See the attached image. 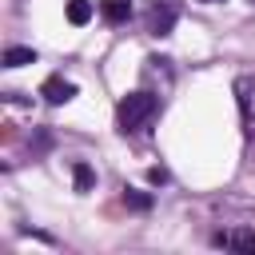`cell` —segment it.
I'll use <instances>...</instances> for the list:
<instances>
[{"mask_svg":"<svg viewBox=\"0 0 255 255\" xmlns=\"http://www.w3.org/2000/svg\"><path fill=\"white\" fill-rule=\"evenodd\" d=\"M155 108H159V96H151V92H128V96L120 100V108H116L120 131H139V128L155 116Z\"/></svg>","mask_w":255,"mask_h":255,"instance_id":"cell-1","label":"cell"},{"mask_svg":"<svg viewBox=\"0 0 255 255\" xmlns=\"http://www.w3.org/2000/svg\"><path fill=\"white\" fill-rule=\"evenodd\" d=\"M124 203L135 207V211H147L151 207V195H139V191H124Z\"/></svg>","mask_w":255,"mask_h":255,"instance_id":"cell-10","label":"cell"},{"mask_svg":"<svg viewBox=\"0 0 255 255\" xmlns=\"http://www.w3.org/2000/svg\"><path fill=\"white\" fill-rule=\"evenodd\" d=\"M175 16H179V0H155L151 4V16H147L151 36H167L175 28Z\"/></svg>","mask_w":255,"mask_h":255,"instance_id":"cell-2","label":"cell"},{"mask_svg":"<svg viewBox=\"0 0 255 255\" xmlns=\"http://www.w3.org/2000/svg\"><path fill=\"white\" fill-rule=\"evenodd\" d=\"M72 179H76V191H92V187H96V171H92L88 163H76V167H72Z\"/></svg>","mask_w":255,"mask_h":255,"instance_id":"cell-9","label":"cell"},{"mask_svg":"<svg viewBox=\"0 0 255 255\" xmlns=\"http://www.w3.org/2000/svg\"><path fill=\"white\" fill-rule=\"evenodd\" d=\"M203 4H219V0H203Z\"/></svg>","mask_w":255,"mask_h":255,"instance_id":"cell-12","label":"cell"},{"mask_svg":"<svg viewBox=\"0 0 255 255\" xmlns=\"http://www.w3.org/2000/svg\"><path fill=\"white\" fill-rule=\"evenodd\" d=\"M147 179H151V183H167V171H163V167H151Z\"/></svg>","mask_w":255,"mask_h":255,"instance_id":"cell-11","label":"cell"},{"mask_svg":"<svg viewBox=\"0 0 255 255\" xmlns=\"http://www.w3.org/2000/svg\"><path fill=\"white\" fill-rule=\"evenodd\" d=\"M215 243L239 247V251H255V235H251V231H227V235H215Z\"/></svg>","mask_w":255,"mask_h":255,"instance_id":"cell-6","label":"cell"},{"mask_svg":"<svg viewBox=\"0 0 255 255\" xmlns=\"http://www.w3.org/2000/svg\"><path fill=\"white\" fill-rule=\"evenodd\" d=\"M235 100H239L243 124H255V80H251V76H239V80H235Z\"/></svg>","mask_w":255,"mask_h":255,"instance_id":"cell-3","label":"cell"},{"mask_svg":"<svg viewBox=\"0 0 255 255\" xmlns=\"http://www.w3.org/2000/svg\"><path fill=\"white\" fill-rule=\"evenodd\" d=\"M251 4H255V0H251Z\"/></svg>","mask_w":255,"mask_h":255,"instance_id":"cell-13","label":"cell"},{"mask_svg":"<svg viewBox=\"0 0 255 255\" xmlns=\"http://www.w3.org/2000/svg\"><path fill=\"white\" fill-rule=\"evenodd\" d=\"M100 16L108 24H124L131 16V0H100Z\"/></svg>","mask_w":255,"mask_h":255,"instance_id":"cell-5","label":"cell"},{"mask_svg":"<svg viewBox=\"0 0 255 255\" xmlns=\"http://www.w3.org/2000/svg\"><path fill=\"white\" fill-rule=\"evenodd\" d=\"M92 12H96V8H92V0H68V20H72L76 28H80V24H88V20H92Z\"/></svg>","mask_w":255,"mask_h":255,"instance_id":"cell-7","label":"cell"},{"mask_svg":"<svg viewBox=\"0 0 255 255\" xmlns=\"http://www.w3.org/2000/svg\"><path fill=\"white\" fill-rule=\"evenodd\" d=\"M24 64H36V52L32 48H8L4 52V68H24Z\"/></svg>","mask_w":255,"mask_h":255,"instance_id":"cell-8","label":"cell"},{"mask_svg":"<svg viewBox=\"0 0 255 255\" xmlns=\"http://www.w3.org/2000/svg\"><path fill=\"white\" fill-rule=\"evenodd\" d=\"M40 96H44L48 104H68V100L76 96V84H72V80H64V76H48V80H44V88H40Z\"/></svg>","mask_w":255,"mask_h":255,"instance_id":"cell-4","label":"cell"}]
</instances>
